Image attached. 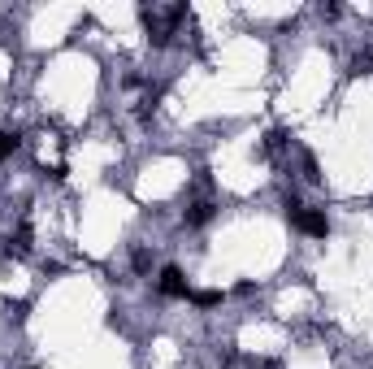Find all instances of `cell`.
Masks as SVG:
<instances>
[{
    "label": "cell",
    "mask_w": 373,
    "mask_h": 369,
    "mask_svg": "<svg viewBox=\"0 0 373 369\" xmlns=\"http://www.w3.org/2000/svg\"><path fill=\"white\" fill-rule=\"evenodd\" d=\"M286 213H291V222L304 230V235H317V239H326V230H330L326 213H317V209H304V204H295V200H286Z\"/></svg>",
    "instance_id": "1"
},
{
    "label": "cell",
    "mask_w": 373,
    "mask_h": 369,
    "mask_svg": "<svg viewBox=\"0 0 373 369\" xmlns=\"http://www.w3.org/2000/svg\"><path fill=\"white\" fill-rule=\"evenodd\" d=\"M161 295H174V300H187L191 295V287H187V278H183V269H178V265H165L161 269Z\"/></svg>",
    "instance_id": "2"
},
{
    "label": "cell",
    "mask_w": 373,
    "mask_h": 369,
    "mask_svg": "<svg viewBox=\"0 0 373 369\" xmlns=\"http://www.w3.org/2000/svg\"><path fill=\"white\" fill-rule=\"evenodd\" d=\"M209 217H213V204H204V200H200V204H191L187 222H191V226H204V222H209Z\"/></svg>",
    "instance_id": "3"
},
{
    "label": "cell",
    "mask_w": 373,
    "mask_h": 369,
    "mask_svg": "<svg viewBox=\"0 0 373 369\" xmlns=\"http://www.w3.org/2000/svg\"><path fill=\"white\" fill-rule=\"evenodd\" d=\"M18 144H22L18 131H5V135H0V161H9L13 153H18Z\"/></svg>",
    "instance_id": "4"
},
{
    "label": "cell",
    "mask_w": 373,
    "mask_h": 369,
    "mask_svg": "<svg viewBox=\"0 0 373 369\" xmlns=\"http://www.w3.org/2000/svg\"><path fill=\"white\" fill-rule=\"evenodd\" d=\"M187 300H191V304H200V309H213V304H222V291H191Z\"/></svg>",
    "instance_id": "5"
}]
</instances>
